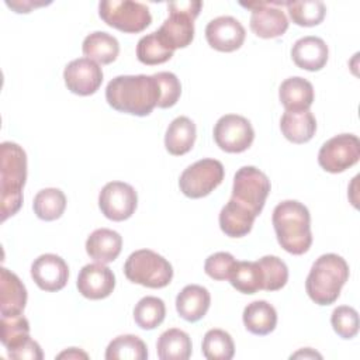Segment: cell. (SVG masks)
Returning <instances> with one entry per match:
<instances>
[{"mask_svg": "<svg viewBox=\"0 0 360 360\" xmlns=\"http://www.w3.org/2000/svg\"><path fill=\"white\" fill-rule=\"evenodd\" d=\"M32 208L42 221H55L62 217L66 208V195L59 188H44L34 197Z\"/></svg>", "mask_w": 360, "mask_h": 360, "instance_id": "30", "label": "cell"}, {"mask_svg": "<svg viewBox=\"0 0 360 360\" xmlns=\"http://www.w3.org/2000/svg\"><path fill=\"white\" fill-rule=\"evenodd\" d=\"M7 353L10 359H15V360H42L44 357L41 346L31 338L25 340L21 346L13 350H7Z\"/></svg>", "mask_w": 360, "mask_h": 360, "instance_id": "41", "label": "cell"}, {"mask_svg": "<svg viewBox=\"0 0 360 360\" xmlns=\"http://www.w3.org/2000/svg\"><path fill=\"white\" fill-rule=\"evenodd\" d=\"M98 15L107 25L128 34L141 32L152 22L146 4L131 0H103L98 3Z\"/></svg>", "mask_w": 360, "mask_h": 360, "instance_id": "7", "label": "cell"}, {"mask_svg": "<svg viewBox=\"0 0 360 360\" xmlns=\"http://www.w3.org/2000/svg\"><path fill=\"white\" fill-rule=\"evenodd\" d=\"M245 328L259 336L269 335L276 329L277 312L276 308L267 301L259 300L248 304L242 314Z\"/></svg>", "mask_w": 360, "mask_h": 360, "instance_id": "26", "label": "cell"}, {"mask_svg": "<svg viewBox=\"0 0 360 360\" xmlns=\"http://www.w3.org/2000/svg\"><path fill=\"white\" fill-rule=\"evenodd\" d=\"M211 295L208 290L198 284L186 285L176 297L177 314L187 322L200 321L208 311Z\"/></svg>", "mask_w": 360, "mask_h": 360, "instance_id": "20", "label": "cell"}, {"mask_svg": "<svg viewBox=\"0 0 360 360\" xmlns=\"http://www.w3.org/2000/svg\"><path fill=\"white\" fill-rule=\"evenodd\" d=\"M255 139L250 121L238 114L222 115L214 127L215 143L228 153L245 152Z\"/></svg>", "mask_w": 360, "mask_h": 360, "instance_id": "11", "label": "cell"}, {"mask_svg": "<svg viewBox=\"0 0 360 360\" xmlns=\"http://www.w3.org/2000/svg\"><path fill=\"white\" fill-rule=\"evenodd\" d=\"M255 218L248 208L231 198L219 212V228L229 238H242L252 231Z\"/></svg>", "mask_w": 360, "mask_h": 360, "instance_id": "23", "label": "cell"}, {"mask_svg": "<svg viewBox=\"0 0 360 360\" xmlns=\"http://www.w3.org/2000/svg\"><path fill=\"white\" fill-rule=\"evenodd\" d=\"M349 278V264L336 253L319 256L305 280V290L309 298L318 305H330L339 295Z\"/></svg>", "mask_w": 360, "mask_h": 360, "instance_id": "4", "label": "cell"}, {"mask_svg": "<svg viewBox=\"0 0 360 360\" xmlns=\"http://www.w3.org/2000/svg\"><path fill=\"white\" fill-rule=\"evenodd\" d=\"M173 52L174 51L165 45V42L160 39L156 31L142 37L136 45L138 60L149 66L167 62L173 56Z\"/></svg>", "mask_w": 360, "mask_h": 360, "instance_id": "33", "label": "cell"}, {"mask_svg": "<svg viewBox=\"0 0 360 360\" xmlns=\"http://www.w3.org/2000/svg\"><path fill=\"white\" fill-rule=\"evenodd\" d=\"M0 339L7 350H13V349L21 346L25 340L30 339L28 319L22 314L11 315V316H1Z\"/></svg>", "mask_w": 360, "mask_h": 360, "instance_id": "36", "label": "cell"}, {"mask_svg": "<svg viewBox=\"0 0 360 360\" xmlns=\"http://www.w3.org/2000/svg\"><path fill=\"white\" fill-rule=\"evenodd\" d=\"M82 51L86 58L101 65H108L117 59L120 44L117 38L108 32L94 31L84 38Z\"/></svg>", "mask_w": 360, "mask_h": 360, "instance_id": "27", "label": "cell"}, {"mask_svg": "<svg viewBox=\"0 0 360 360\" xmlns=\"http://www.w3.org/2000/svg\"><path fill=\"white\" fill-rule=\"evenodd\" d=\"M107 360H145L148 347L145 342L135 335H120L112 339L105 349Z\"/></svg>", "mask_w": 360, "mask_h": 360, "instance_id": "29", "label": "cell"}, {"mask_svg": "<svg viewBox=\"0 0 360 360\" xmlns=\"http://www.w3.org/2000/svg\"><path fill=\"white\" fill-rule=\"evenodd\" d=\"M166 316V307L163 300L158 297H143L138 301L134 308V321L135 323L145 330L158 328Z\"/></svg>", "mask_w": 360, "mask_h": 360, "instance_id": "31", "label": "cell"}, {"mask_svg": "<svg viewBox=\"0 0 360 360\" xmlns=\"http://www.w3.org/2000/svg\"><path fill=\"white\" fill-rule=\"evenodd\" d=\"M280 129L290 142L305 143L315 135L316 120L309 110L285 111L280 120Z\"/></svg>", "mask_w": 360, "mask_h": 360, "instance_id": "24", "label": "cell"}, {"mask_svg": "<svg viewBox=\"0 0 360 360\" xmlns=\"http://www.w3.org/2000/svg\"><path fill=\"white\" fill-rule=\"evenodd\" d=\"M224 166L217 159H201L180 174V191L188 198H202L214 191L224 180Z\"/></svg>", "mask_w": 360, "mask_h": 360, "instance_id": "9", "label": "cell"}, {"mask_svg": "<svg viewBox=\"0 0 360 360\" xmlns=\"http://www.w3.org/2000/svg\"><path fill=\"white\" fill-rule=\"evenodd\" d=\"M31 277L44 291L62 290L69 278V267L66 262L53 253L38 256L31 264Z\"/></svg>", "mask_w": 360, "mask_h": 360, "instance_id": "16", "label": "cell"}, {"mask_svg": "<svg viewBox=\"0 0 360 360\" xmlns=\"http://www.w3.org/2000/svg\"><path fill=\"white\" fill-rule=\"evenodd\" d=\"M298 357H304V359H315V357H318V359H322V356L319 354V353H316V352H314L312 349H309V347H305V349H301L300 352H297V353H294L292 356H291V359H298Z\"/></svg>", "mask_w": 360, "mask_h": 360, "instance_id": "44", "label": "cell"}, {"mask_svg": "<svg viewBox=\"0 0 360 360\" xmlns=\"http://www.w3.org/2000/svg\"><path fill=\"white\" fill-rule=\"evenodd\" d=\"M262 271V290L277 291L281 290L288 281V267L277 256H263L257 260Z\"/></svg>", "mask_w": 360, "mask_h": 360, "instance_id": "37", "label": "cell"}, {"mask_svg": "<svg viewBox=\"0 0 360 360\" xmlns=\"http://www.w3.org/2000/svg\"><path fill=\"white\" fill-rule=\"evenodd\" d=\"M68 90L77 96L94 94L103 83V70L97 62L89 58H77L69 62L63 70Z\"/></svg>", "mask_w": 360, "mask_h": 360, "instance_id": "14", "label": "cell"}, {"mask_svg": "<svg viewBox=\"0 0 360 360\" xmlns=\"http://www.w3.org/2000/svg\"><path fill=\"white\" fill-rule=\"evenodd\" d=\"M79 292L89 300L107 298L115 287V276L103 263H89L82 267L76 281Z\"/></svg>", "mask_w": 360, "mask_h": 360, "instance_id": "17", "label": "cell"}, {"mask_svg": "<svg viewBox=\"0 0 360 360\" xmlns=\"http://www.w3.org/2000/svg\"><path fill=\"white\" fill-rule=\"evenodd\" d=\"M159 98L160 89L153 75H121L105 87V100L114 110L136 117L149 115Z\"/></svg>", "mask_w": 360, "mask_h": 360, "instance_id": "1", "label": "cell"}, {"mask_svg": "<svg viewBox=\"0 0 360 360\" xmlns=\"http://www.w3.org/2000/svg\"><path fill=\"white\" fill-rule=\"evenodd\" d=\"M121 248H122L121 235L108 228H100L93 231L86 240L87 255L94 262L103 263V264L114 262L121 253Z\"/></svg>", "mask_w": 360, "mask_h": 360, "instance_id": "21", "label": "cell"}, {"mask_svg": "<svg viewBox=\"0 0 360 360\" xmlns=\"http://www.w3.org/2000/svg\"><path fill=\"white\" fill-rule=\"evenodd\" d=\"M195 124L188 117H177L174 118L165 135V146L166 150L173 156H181L191 150L195 142Z\"/></svg>", "mask_w": 360, "mask_h": 360, "instance_id": "25", "label": "cell"}, {"mask_svg": "<svg viewBox=\"0 0 360 360\" xmlns=\"http://www.w3.org/2000/svg\"><path fill=\"white\" fill-rule=\"evenodd\" d=\"M285 6L292 22L301 27H315L323 21L326 14V7L321 0L287 1Z\"/></svg>", "mask_w": 360, "mask_h": 360, "instance_id": "32", "label": "cell"}, {"mask_svg": "<svg viewBox=\"0 0 360 360\" xmlns=\"http://www.w3.org/2000/svg\"><path fill=\"white\" fill-rule=\"evenodd\" d=\"M280 246L291 255H304L312 245L311 215L308 208L295 200H285L276 205L271 217Z\"/></svg>", "mask_w": 360, "mask_h": 360, "instance_id": "2", "label": "cell"}, {"mask_svg": "<svg viewBox=\"0 0 360 360\" xmlns=\"http://www.w3.org/2000/svg\"><path fill=\"white\" fill-rule=\"evenodd\" d=\"M246 31L240 21L231 15L211 20L205 27V38L211 48L219 52H233L245 42Z\"/></svg>", "mask_w": 360, "mask_h": 360, "instance_id": "15", "label": "cell"}, {"mask_svg": "<svg viewBox=\"0 0 360 360\" xmlns=\"http://www.w3.org/2000/svg\"><path fill=\"white\" fill-rule=\"evenodd\" d=\"M138 205L135 188L124 181L107 183L98 194V207L103 215L120 222L132 217Z\"/></svg>", "mask_w": 360, "mask_h": 360, "instance_id": "12", "label": "cell"}, {"mask_svg": "<svg viewBox=\"0 0 360 360\" xmlns=\"http://www.w3.org/2000/svg\"><path fill=\"white\" fill-rule=\"evenodd\" d=\"M201 352L208 360H231L235 354V345L228 332L210 329L204 335Z\"/></svg>", "mask_w": 360, "mask_h": 360, "instance_id": "35", "label": "cell"}, {"mask_svg": "<svg viewBox=\"0 0 360 360\" xmlns=\"http://www.w3.org/2000/svg\"><path fill=\"white\" fill-rule=\"evenodd\" d=\"M235 264H236V260L231 253L217 252L207 257L204 263V270L207 276H210L211 278L224 281V280H229Z\"/></svg>", "mask_w": 360, "mask_h": 360, "instance_id": "40", "label": "cell"}, {"mask_svg": "<svg viewBox=\"0 0 360 360\" xmlns=\"http://www.w3.org/2000/svg\"><path fill=\"white\" fill-rule=\"evenodd\" d=\"M27 304V290L17 274L6 267L0 270V314L11 316L22 314Z\"/></svg>", "mask_w": 360, "mask_h": 360, "instance_id": "19", "label": "cell"}, {"mask_svg": "<svg viewBox=\"0 0 360 360\" xmlns=\"http://www.w3.org/2000/svg\"><path fill=\"white\" fill-rule=\"evenodd\" d=\"M27 180L25 150L14 142L0 145V214L1 221L13 217L22 205Z\"/></svg>", "mask_w": 360, "mask_h": 360, "instance_id": "3", "label": "cell"}, {"mask_svg": "<svg viewBox=\"0 0 360 360\" xmlns=\"http://www.w3.org/2000/svg\"><path fill=\"white\" fill-rule=\"evenodd\" d=\"M6 4L13 8L15 13H30L32 8L35 7H41V6H46L51 3H37V1H30V0H15V1H6Z\"/></svg>", "mask_w": 360, "mask_h": 360, "instance_id": "42", "label": "cell"}, {"mask_svg": "<svg viewBox=\"0 0 360 360\" xmlns=\"http://www.w3.org/2000/svg\"><path fill=\"white\" fill-rule=\"evenodd\" d=\"M202 7L201 1H172L167 4L169 17L156 31L172 51L186 48L194 38V20Z\"/></svg>", "mask_w": 360, "mask_h": 360, "instance_id": "6", "label": "cell"}, {"mask_svg": "<svg viewBox=\"0 0 360 360\" xmlns=\"http://www.w3.org/2000/svg\"><path fill=\"white\" fill-rule=\"evenodd\" d=\"M125 277L148 288H163L173 278L172 264L150 249H139L131 253L124 264Z\"/></svg>", "mask_w": 360, "mask_h": 360, "instance_id": "5", "label": "cell"}, {"mask_svg": "<svg viewBox=\"0 0 360 360\" xmlns=\"http://www.w3.org/2000/svg\"><path fill=\"white\" fill-rule=\"evenodd\" d=\"M56 357L58 359H80V357L87 359L89 356H87V353H84V352H82V350H79L76 347H70V349L59 353Z\"/></svg>", "mask_w": 360, "mask_h": 360, "instance_id": "43", "label": "cell"}, {"mask_svg": "<svg viewBox=\"0 0 360 360\" xmlns=\"http://www.w3.org/2000/svg\"><path fill=\"white\" fill-rule=\"evenodd\" d=\"M278 97L285 111H307L314 103L315 94L311 82L292 76L285 79L278 89Z\"/></svg>", "mask_w": 360, "mask_h": 360, "instance_id": "22", "label": "cell"}, {"mask_svg": "<svg viewBox=\"0 0 360 360\" xmlns=\"http://www.w3.org/2000/svg\"><path fill=\"white\" fill-rule=\"evenodd\" d=\"M269 177L255 166H243L233 176L232 200L248 208L257 217L270 193Z\"/></svg>", "mask_w": 360, "mask_h": 360, "instance_id": "8", "label": "cell"}, {"mask_svg": "<svg viewBox=\"0 0 360 360\" xmlns=\"http://www.w3.org/2000/svg\"><path fill=\"white\" fill-rule=\"evenodd\" d=\"M329 56V49L326 42L314 35L302 37L297 39L291 48V58L292 62L304 70L309 72H316L321 70Z\"/></svg>", "mask_w": 360, "mask_h": 360, "instance_id": "18", "label": "cell"}, {"mask_svg": "<svg viewBox=\"0 0 360 360\" xmlns=\"http://www.w3.org/2000/svg\"><path fill=\"white\" fill-rule=\"evenodd\" d=\"M160 89V98L158 103L159 108L173 107L181 94V84L177 76L172 72H158L153 75Z\"/></svg>", "mask_w": 360, "mask_h": 360, "instance_id": "39", "label": "cell"}, {"mask_svg": "<svg viewBox=\"0 0 360 360\" xmlns=\"http://www.w3.org/2000/svg\"><path fill=\"white\" fill-rule=\"evenodd\" d=\"M330 323L342 339H352L359 332V314L353 307L340 305L333 309Z\"/></svg>", "mask_w": 360, "mask_h": 360, "instance_id": "38", "label": "cell"}, {"mask_svg": "<svg viewBox=\"0 0 360 360\" xmlns=\"http://www.w3.org/2000/svg\"><path fill=\"white\" fill-rule=\"evenodd\" d=\"M287 1H253L240 3L242 7L252 10L250 30L260 38L281 37L288 28V18L277 6H285Z\"/></svg>", "mask_w": 360, "mask_h": 360, "instance_id": "13", "label": "cell"}, {"mask_svg": "<svg viewBox=\"0 0 360 360\" xmlns=\"http://www.w3.org/2000/svg\"><path fill=\"white\" fill-rule=\"evenodd\" d=\"M360 159V141L353 134H340L328 139L319 149L318 163L328 173H342Z\"/></svg>", "mask_w": 360, "mask_h": 360, "instance_id": "10", "label": "cell"}, {"mask_svg": "<svg viewBox=\"0 0 360 360\" xmlns=\"http://www.w3.org/2000/svg\"><path fill=\"white\" fill-rule=\"evenodd\" d=\"M229 283L243 294H255L262 290V271L257 262H236Z\"/></svg>", "mask_w": 360, "mask_h": 360, "instance_id": "34", "label": "cell"}, {"mask_svg": "<svg viewBox=\"0 0 360 360\" xmlns=\"http://www.w3.org/2000/svg\"><path fill=\"white\" fill-rule=\"evenodd\" d=\"M191 350L190 336L177 328L165 330L156 343V352L160 360H187L191 356Z\"/></svg>", "mask_w": 360, "mask_h": 360, "instance_id": "28", "label": "cell"}]
</instances>
